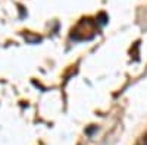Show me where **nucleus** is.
I'll use <instances>...</instances> for the list:
<instances>
[{
    "label": "nucleus",
    "mask_w": 147,
    "mask_h": 145,
    "mask_svg": "<svg viewBox=\"0 0 147 145\" xmlns=\"http://www.w3.org/2000/svg\"><path fill=\"white\" fill-rule=\"evenodd\" d=\"M97 21H99V23L100 25H105V23L107 22V16H106V13H99V16H97Z\"/></svg>",
    "instance_id": "nucleus-2"
},
{
    "label": "nucleus",
    "mask_w": 147,
    "mask_h": 145,
    "mask_svg": "<svg viewBox=\"0 0 147 145\" xmlns=\"http://www.w3.org/2000/svg\"><path fill=\"white\" fill-rule=\"evenodd\" d=\"M143 145H147V134L143 136Z\"/></svg>",
    "instance_id": "nucleus-3"
},
{
    "label": "nucleus",
    "mask_w": 147,
    "mask_h": 145,
    "mask_svg": "<svg viewBox=\"0 0 147 145\" xmlns=\"http://www.w3.org/2000/svg\"><path fill=\"white\" fill-rule=\"evenodd\" d=\"M24 37H25V40L30 41V43H38V41H41V38L38 37V35H37V37H32V35H30V34H25Z\"/></svg>",
    "instance_id": "nucleus-1"
}]
</instances>
